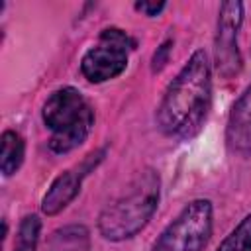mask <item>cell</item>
<instances>
[{"instance_id": "cell-1", "label": "cell", "mask_w": 251, "mask_h": 251, "mask_svg": "<svg viewBox=\"0 0 251 251\" xmlns=\"http://www.w3.org/2000/svg\"><path fill=\"white\" fill-rule=\"evenodd\" d=\"M212 100V78L210 63L202 49L194 51L186 65L180 69L176 78L169 84L159 108L157 126L165 135L171 137H192L206 114Z\"/></svg>"}, {"instance_id": "cell-2", "label": "cell", "mask_w": 251, "mask_h": 251, "mask_svg": "<svg viewBox=\"0 0 251 251\" xmlns=\"http://www.w3.org/2000/svg\"><path fill=\"white\" fill-rule=\"evenodd\" d=\"M159 188L161 178L153 169L139 173L129 190L102 210L98 218L100 233L110 241H122L141 231L157 210Z\"/></svg>"}, {"instance_id": "cell-3", "label": "cell", "mask_w": 251, "mask_h": 251, "mask_svg": "<svg viewBox=\"0 0 251 251\" xmlns=\"http://www.w3.org/2000/svg\"><path fill=\"white\" fill-rule=\"evenodd\" d=\"M43 122L51 129V151L69 153L88 137L94 124V114L76 88L63 86L55 90L43 104Z\"/></svg>"}, {"instance_id": "cell-4", "label": "cell", "mask_w": 251, "mask_h": 251, "mask_svg": "<svg viewBox=\"0 0 251 251\" xmlns=\"http://www.w3.org/2000/svg\"><path fill=\"white\" fill-rule=\"evenodd\" d=\"M212 233V202L192 200L167 226L153 251H202Z\"/></svg>"}, {"instance_id": "cell-5", "label": "cell", "mask_w": 251, "mask_h": 251, "mask_svg": "<svg viewBox=\"0 0 251 251\" xmlns=\"http://www.w3.org/2000/svg\"><path fill=\"white\" fill-rule=\"evenodd\" d=\"M135 41L118 27H108L100 33L98 45L90 47L82 61L80 71L90 82H104L122 75L127 67V49H133Z\"/></svg>"}, {"instance_id": "cell-6", "label": "cell", "mask_w": 251, "mask_h": 251, "mask_svg": "<svg viewBox=\"0 0 251 251\" xmlns=\"http://www.w3.org/2000/svg\"><path fill=\"white\" fill-rule=\"evenodd\" d=\"M243 22V4L229 0L220 4L218 33H216V69L229 78L241 69V53L237 49V31Z\"/></svg>"}, {"instance_id": "cell-7", "label": "cell", "mask_w": 251, "mask_h": 251, "mask_svg": "<svg viewBox=\"0 0 251 251\" xmlns=\"http://www.w3.org/2000/svg\"><path fill=\"white\" fill-rule=\"evenodd\" d=\"M102 155H104V151L92 153V155H88L86 163H84L80 169L61 173V175L53 180V184L49 186L47 194L43 196V200H41V210H43L47 216H55V214H59L61 210H65V208L75 200V196L78 194L82 176L102 159Z\"/></svg>"}, {"instance_id": "cell-8", "label": "cell", "mask_w": 251, "mask_h": 251, "mask_svg": "<svg viewBox=\"0 0 251 251\" xmlns=\"http://www.w3.org/2000/svg\"><path fill=\"white\" fill-rule=\"evenodd\" d=\"M226 141L233 153L245 157L251 155V84L237 98V102L229 112Z\"/></svg>"}, {"instance_id": "cell-9", "label": "cell", "mask_w": 251, "mask_h": 251, "mask_svg": "<svg viewBox=\"0 0 251 251\" xmlns=\"http://www.w3.org/2000/svg\"><path fill=\"white\" fill-rule=\"evenodd\" d=\"M24 153H25V143L22 139L20 133L8 129L2 133V151H0V169L6 176L14 175L22 161H24Z\"/></svg>"}, {"instance_id": "cell-10", "label": "cell", "mask_w": 251, "mask_h": 251, "mask_svg": "<svg viewBox=\"0 0 251 251\" xmlns=\"http://www.w3.org/2000/svg\"><path fill=\"white\" fill-rule=\"evenodd\" d=\"M47 251H88V231L82 226L57 229L47 245Z\"/></svg>"}, {"instance_id": "cell-11", "label": "cell", "mask_w": 251, "mask_h": 251, "mask_svg": "<svg viewBox=\"0 0 251 251\" xmlns=\"http://www.w3.org/2000/svg\"><path fill=\"white\" fill-rule=\"evenodd\" d=\"M39 229H41V222L37 216H25L18 227V237H16V245L14 251H35L37 247V239H39Z\"/></svg>"}, {"instance_id": "cell-12", "label": "cell", "mask_w": 251, "mask_h": 251, "mask_svg": "<svg viewBox=\"0 0 251 251\" xmlns=\"http://www.w3.org/2000/svg\"><path fill=\"white\" fill-rule=\"evenodd\" d=\"M218 251H251V214L237 224V227L222 241Z\"/></svg>"}, {"instance_id": "cell-13", "label": "cell", "mask_w": 251, "mask_h": 251, "mask_svg": "<svg viewBox=\"0 0 251 251\" xmlns=\"http://www.w3.org/2000/svg\"><path fill=\"white\" fill-rule=\"evenodd\" d=\"M169 51H171V41H165V43L159 47V51L153 55V71H161V69H163V65L167 63Z\"/></svg>"}, {"instance_id": "cell-14", "label": "cell", "mask_w": 251, "mask_h": 251, "mask_svg": "<svg viewBox=\"0 0 251 251\" xmlns=\"http://www.w3.org/2000/svg\"><path fill=\"white\" fill-rule=\"evenodd\" d=\"M135 8L139 12H143L145 16H157L165 8V2H137Z\"/></svg>"}]
</instances>
